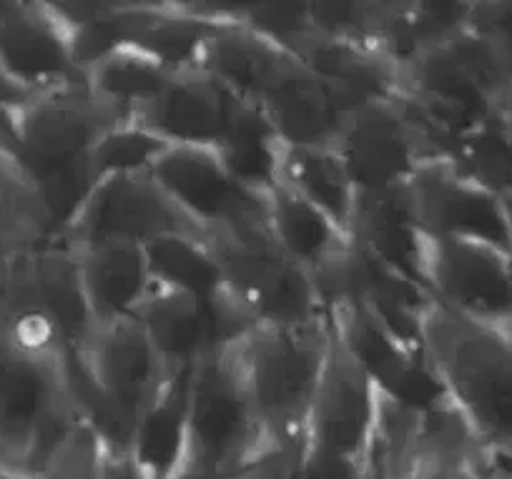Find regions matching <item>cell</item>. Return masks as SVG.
<instances>
[{
  "label": "cell",
  "mask_w": 512,
  "mask_h": 479,
  "mask_svg": "<svg viewBox=\"0 0 512 479\" xmlns=\"http://www.w3.org/2000/svg\"><path fill=\"white\" fill-rule=\"evenodd\" d=\"M149 176L209 239L267 229V199L241 186L216 148L169 146Z\"/></svg>",
  "instance_id": "9c48e42d"
},
{
  "label": "cell",
  "mask_w": 512,
  "mask_h": 479,
  "mask_svg": "<svg viewBox=\"0 0 512 479\" xmlns=\"http://www.w3.org/2000/svg\"><path fill=\"white\" fill-rule=\"evenodd\" d=\"M362 479H392L390 464H387V457H384V449H382V444H379L377 432H374L372 444H369L367 459H364Z\"/></svg>",
  "instance_id": "f35d334b"
},
{
  "label": "cell",
  "mask_w": 512,
  "mask_h": 479,
  "mask_svg": "<svg viewBox=\"0 0 512 479\" xmlns=\"http://www.w3.org/2000/svg\"><path fill=\"white\" fill-rule=\"evenodd\" d=\"M505 329H507V332H510V337H512V319H510V324H507Z\"/></svg>",
  "instance_id": "bcb514c9"
},
{
  "label": "cell",
  "mask_w": 512,
  "mask_h": 479,
  "mask_svg": "<svg viewBox=\"0 0 512 479\" xmlns=\"http://www.w3.org/2000/svg\"><path fill=\"white\" fill-rule=\"evenodd\" d=\"M76 367L131 427L171 379L139 319L93 324Z\"/></svg>",
  "instance_id": "4fadbf2b"
},
{
  "label": "cell",
  "mask_w": 512,
  "mask_h": 479,
  "mask_svg": "<svg viewBox=\"0 0 512 479\" xmlns=\"http://www.w3.org/2000/svg\"><path fill=\"white\" fill-rule=\"evenodd\" d=\"M422 349L480 447L472 467L485 479H512L510 332L432 299L422 316Z\"/></svg>",
  "instance_id": "6da1fadb"
},
{
  "label": "cell",
  "mask_w": 512,
  "mask_h": 479,
  "mask_svg": "<svg viewBox=\"0 0 512 479\" xmlns=\"http://www.w3.org/2000/svg\"><path fill=\"white\" fill-rule=\"evenodd\" d=\"M169 143L141 123H116L108 128L88 153V169L93 181L113 176H149Z\"/></svg>",
  "instance_id": "4dcf8cb0"
},
{
  "label": "cell",
  "mask_w": 512,
  "mask_h": 479,
  "mask_svg": "<svg viewBox=\"0 0 512 479\" xmlns=\"http://www.w3.org/2000/svg\"><path fill=\"white\" fill-rule=\"evenodd\" d=\"M349 239L427 291L422 276L425 231L417 224L407 186L387 194L357 196Z\"/></svg>",
  "instance_id": "7402d4cb"
},
{
  "label": "cell",
  "mask_w": 512,
  "mask_h": 479,
  "mask_svg": "<svg viewBox=\"0 0 512 479\" xmlns=\"http://www.w3.org/2000/svg\"><path fill=\"white\" fill-rule=\"evenodd\" d=\"M299 63L332 91L344 113L405 96V76L382 51L359 43L312 36L297 53Z\"/></svg>",
  "instance_id": "e0dca14e"
},
{
  "label": "cell",
  "mask_w": 512,
  "mask_h": 479,
  "mask_svg": "<svg viewBox=\"0 0 512 479\" xmlns=\"http://www.w3.org/2000/svg\"><path fill=\"white\" fill-rule=\"evenodd\" d=\"M0 464H8V462H6V459H3V457H0Z\"/></svg>",
  "instance_id": "7dc6e473"
},
{
  "label": "cell",
  "mask_w": 512,
  "mask_h": 479,
  "mask_svg": "<svg viewBox=\"0 0 512 479\" xmlns=\"http://www.w3.org/2000/svg\"><path fill=\"white\" fill-rule=\"evenodd\" d=\"M402 76V101L440 161H447L465 133L497 116L512 93L510 73L490 43L472 28L447 46L422 53Z\"/></svg>",
  "instance_id": "7a4b0ae2"
},
{
  "label": "cell",
  "mask_w": 512,
  "mask_h": 479,
  "mask_svg": "<svg viewBox=\"0 0 512 479\" xmlns=\"http://www.w3.org/2000/svg\"><path fill=\"white\" fill-rule=\"evenodd\" d=\"M174 73L139 48H121L86 71L88 91L116 116L118 123L139 121L164 93Z\"/></svg>",
  "instance_id": "484cf974"
},
{
  "label": "cell",
  "mask_w": 512,
  "mask_h": 479,
  "mask_svg": "<svg viewBox=\"0 0 512 479\" xmlns=\"http://www.w3.org/2000/svg\"><path fill=\"white\" fill-rule=\"evenodd\" d=\"M236 98L201 71L171 78L159 98L139 116L144 128L169 146L219 148Z\"/></svg>",
  "instance_id": "ac0fdd59"
},
{
  "label": "cell",
  "mask_w": 512,
  "mask_h": 479,
  "mask_svg": "<svg viewBox=\"0 0 512 479\" xmlns=\"http://www.w3.org/2000/svg\"><path fill=\"white\" fill-rule=\"evenodd\" d=\"M327 347L329 316L312 327H254L226 349L274 447L304 442Z\"/></svg>",
  "instance_id": "3957f363"
},
{
  "label": "cell",
  "mask_w": 512,
  "mask_h": 479,
  "mask_svg": "<svg viewBox=\"0 0 512 479\" xmlns=\"http://www.w3.org/2000/svg\"><path fill=\"white\" fill-rule=\"evenodd\" d=\"M176 479H246V474H241V477H196V474H179Z\"/></svg>",
  "instance_id": "ee69618b"
},
{
  "label": "cell",
  "mask_w": 512,
  "mask_h": 479,
  "mask_svg": "<svg viewBox=\"0 0 512 479\" xmlns=\"http://www.w3.org/2000/svg\"><path fill=\"white\" fill-rule=\"evenodd\" d=\"M116 116L96 101L88 83L33 96L13 121V151L33 181L88 161L98 138Z\"/></svg>",
  "instance_id": "30bf717a"
},
{
  "label": "cell",
  "mask_w": 512,
  "mask_h": 479,
  "mask_svg": "<svg viewBox=\"0 0 512 479\" xmlns=\"http://www.w3.org/2000/svg\"><path fill=\"white\" fill-rule=\"evenodd\" d=\"M0 76L28 96L86 83L51 3L0 0Z\"/></svg>",
  "instance_id": "5bb4252c"
},
{
  "label": "cell",
  "mask_w": 512,
  "mask_h": 479,
  "mask_svg": "<svg viewBox=\"0 0 512 479\" xmlns=\"http://www.w3.org/2000/svg\"><path fill=\"white\" fill-rule=\"evenodd\" d=\"M239 26L277 43L292 56L314 36L309 3H241Z\"/></svg>",
  "instance_id": "d6a6232c"
},
{
  "label": "cell",
  "mask_w": 512,
  "mask_h": 479,
  "mask_svg": "<svg viewBox=\"0 0 512 479\" xmlns=\"http://www.w3.org/2000/svg\"><path fill=\"white\" fill-rule=\"evenodd\" d=\"M284 148L262 108L236 101L224 141L216 151L241 186L267 199L279 186Z\"/></svg>",
  "instance_id": "d4e9b609"
},
{
  "label": "cell",
  "mask_w": 512,
  "mask_h": 479,
  "mask_svg": "<svg viewBox=\"0 0 512 479\" xmlns=\"http://www.w3.org/2000/svg\"><path fill=\"white\" fill-rule=\"evenodd\" d=\"M452 479H485V477H482L472 464H460V467L455 469V474H452Z\"/></svg>",
  "instance_id": "b9f144b4"
},
{
  "label": "cell",
  "mask_w": 512,
  "mask_h": 479,
  "mask_svg": "<svg viewBox=\"0 0 512 479\" xmlns=\"http://www.w3.org/2000/svg\"><path fill=\"white\" fill-rule=\"evenodd\" d=\"M500 113H502V121H505V126H507V133H510V138H512V93L507 96L505 106H502Z\"/></svg>",
  "instance_id": "7bdbcfd3"
},
{
  "label": "cell",
  "mask_w": 512,
  "mask_h": 479,
  "mask_svg": "<svg viewBox=\"0 0 512 479\" xmlns=\"http://www.w3.org/2000/svg\"><path fill=\"white\" fill-rule=\"evenodd\" d=\"M16 251H21V246H13V244H8V241L0 239V274L6 271L8 264H11V259L16 256Z\"/></svg>",
  "instance_id": "60d3db41"
},
{
  "label": "cell",
  "mask_w": 512,
  "mask_h": 479,
  "mask_svg": "<svg viewBox=\"0 0 512 479\" xmlns=\"http://www.w3.org/2000/svg\"><path fill=\"white\" fill-rule=\"evenodd\" d=\"M505 211H507V221H510V231H512V199H505Z\"/></svg>",
  "instance_id": "f6af8a7d"
},
{
  "label": "cell",
  "mask_w": 512,
  "mask_h": 479,
  "mask_svg": "<svg viewBox=\"0 0 512 479\" xmlns=\"http://www.w3.org/2000/svg\"><path fill=\"white\" fill-rule=\"evenodd\" d=\"M93 479H149V474L141 469L131 452H113L108 449L106 459H103L101 469Z\"/></svg>",
  "instance_id": "74e56055"
},
{
  "label": "cell",
  "mask_w": 512,
  "mask_h": 479,
  "mask_svg": "<svg viewBox=\"0 0 512 479\" xmlns=\"http://www.w3.org/2000/svg\"><path fill=\"white\" fill-rule=\"evenodd\" d=\"M78 266L93 324L136 319L154 291L144 246L101 244L81 249Z\"/></svg>",
  "instance_id": "44dd1931"
},
{
  "label": "cell",
  "mask_w": 512,
  "mask_h": 479,
  "mask_svg": "<svg viewBox=\"0 0 512 479\" xmlns=\"http://www.w3.org/2000/svg\"><path fill=\"white\" fill-rule=\"evenodd\" d=\"M136 319L171 377L226 352L236 339L256 327L229 291L214 299H201L156 286Z\"/></svg>",
  "instance_id": "8fae6325"
},
{
  "label": "cell",
  "mask_w": 512,
  "mask_h": 479,
  "mask_svg": "<svg viewBox=\"0 0 512 479\" xmlns=\"http://www.w3.org/2000/svg\"><path fill=\"white\" fill-rule=\"evenodd\" d=\"M387 13H390V3H367V0L309 3V21H312L314 36L329 38V41L359 43V46L377 48V51Z\"/></svg>",
  "instance_id": "1f68e13d"
},
{
  "label": "cell",
  "mask_w": 512,
  "mask_h": 479,
  "mask_svg": "<svg viewBox=\"0 0 512 479\" xmlns=\"http://www.w3.org/2000/svg\"><path fill=\"white\" fill-rule=\"evenodd\" d=\"M412 211L427 236L465 239L512 254L505 201L457 174L445 161H430L407 184Z\"/></svg>",
  "instance_id": "9a60e30c"
},
{
  "label": "cell",
  "mask_w": 512,
  "mask_h": 479,
  "mask_svg": "<svg viewBox=\"0 0 512 479\" xmlns=\"http://www.w3.org/2000/svg\"><path fill=\"white\" fill-rule=\"evenodd\" d=\"M164 236L209 239L151 176L98 181L73 224L58 239L76 251L101 244L149 246Z\"/></svg>",
  "instance_id": "ba28073f"
},
{
  "label": "cell",
  "mask_w": 512,
  "mask_h": 479,
  "mask_svg": "<svg viewBox=\"0 0 512 479\" xmlns=\"http://www.w3.org/2000/svg\"><path fill=\"white\" fill-rule=\"evenodd\" d=\"M267 229L277 249L312 276L349 246L342 226L282 184L267 196Z\"/></svg>",
  "instance_id": "cb8c5ba5"
},
{
  "label": "cell",
  "mask_w": 512,
  "mask_h": 479,
  "mask_svg": "<svg viewBox=\"0 0 512 479\" xmlns=\"http://www.w3.org/2000/svg\"><path fill=\"white\" fill-rule=\"evenodd\" d=\"M108 447L101 434L83 417L76 419L51 457L38 469L41 479H93L106 459Z\"/></svg>",
  "instance_id": "836d02e7"
},
{
  "label": "cell",
  "mask_w": 512,
  "mask_h": 479,
  "mask_svg": "<svg viewBox=\"0 0 512 479\" xmlns=\"http://www.w3.org/2000/svg\"><path fill=\"white\" fill-rule=\"evenodd\" d=\"M279 184L317 206L349 234L357 189L337 148H284Z\"/></svg>",
  "instance_id": "4316f807"
},
{
  "label": "cell",
  "mask_w": 512,
  "mask_h": 479,
  "mask_svg": "<svg viewBox=\"0 0 512 479\" xmlns=\"http://www.w3.org/2000/svg\"><path fill=\"white\" fill-rule=\"evenodd\" d=\"M422 276L435 301L475 322L507 327L512 319V254L465 239L425 234Z\"/></svg>",
  "instance_id": "7c38bea8"
},
{
  "label": "cell",
  "mask_w": 512,
  "mask_h": 479,
  "mask_svg": "<svg viewBox=\"0 0 512 479\" xmlns=\"http://www.w3.org/2000/svg\"><path fill=\"white\" fill-rule=\"evenodd\" d=\"M379 419V389L329 327L322 377L309 412L304 442L327 452L364 457Z\"/></svg>",
  "instance_id": "2e32d148"
},
{
  "label": "cell",
  "mask_w": 512,
  "mask_h": 479,
  "mask_svg": "<svg viewBox=\"0 0 512 479\" xmlns=\"http://www.w3.org/2000/svg\"><path fill=\"white\" fill-rule=\"evenodd\" d=\"M470 28L490 43L512 78V0L472 3Z\"/></svg>",
  "instance_id": "e575fe53"
},
{
  "label": "cell",
  "mask_w": 512,
  "mask_h": 479,
  "mask_svg": "<svg viewBox=\"0 0 512 479\" xmlns=\"http://www.w3.org/2000/svg\"><path fill=\"white\" fill-rule=\"evenodd\" d=\"M0 479H41V477L28 472V469L13 467V464H0Z\"/></svg>",
  "instance_id": "ab89813d"
},
{
  "label": "cell",
  "mask_w": 512,
  "mask_h": 479,
  "mask_svg": "<svg viewBox=\"0 0 512 479\" xmlns=\"http://www.w3.org/2000/svg\"><path fill=\"white\" fill-rule=\"evenodd\" d=\"M0 239L21 249L53 239L36 181L6 143H0Z\"/></svg>",
  "instance_id": "f1b7e54d"
},
{
  "label": "cell",
  "mask_w": 512,
  "mask_h": 479,
  "mask_svg": "<svg viewBox=\"0 0 512 479\" xmlns=\"http://www.w3.org/2000/svg\"><path fill=\"white\" fill-rule=\"evenodd\" d=\"M334 148L357 196L405 189L422 166L440 161L402 98L349 113Z\"/></svg>",
  "instance_id": "52a82bcc"
},
{
  "label": "cell",
  "mask_w": 512,
  "mask_h": 479,
  "mask_svg": "<svg viewBox=\"0 0 512 479\" xmlns=\"http://www.w3.org/2000/svg\"><path fill=\"white\" fill-rule=\"evenodd\" d=\"M277 449L256 414L229 352L191 372L189 447L184 474L241 477Z\"/></svg>",
  "instance_id": "5b68a950"
},
{
  "label": "cell",
  "mask_w": 512,
  "mask_h": 479,
  "mask_svg": "<svg viewBox=\"0 0 512 479\" xmlns=\"http://www.w3.org/2000/svg\"><path fill=\"white\" fill-rule=\"evenodd\" d=\"M387 464H390L392 479H452L457 469L455 464L430 457V454H405V457Z\"/></svg>",
  "instance_id": "8d00e7d4"
},
{
  "label": "cell",
  "mask_w": 512,
  "mask_h": 479,
  "mask_svg": "<svg viewBox=\"0 0 512 479\" xmlns=\"http://www.w3.org/2000/svg\"><path fill=\"white\" fill-rule=\"evenodd\" d=\"M299 58L244 26H226L201 56L199 71L214 78L236 101L262 106L264 96Z\"/></svg>",
  "instance_id": "ffe728a7"
},
{
  "label": "cell",
  "mask_w": 512,
  "mask_h": 479,
  "mask_svg": "<svg viewBox=\"0 0 512 479\" xmlns=\"http://www.w3.org/2000/svg\"><path fill=\"white\" fill-rule=\"evenodd\" d=\"M73 357L23 347L0 334V457L38 474L81 417Z\"/></svg>",
  "instance_id": "277c9868"
},
{
  "label": "cell",
  "mask_w": 512,
  "mask_h": 479,
  "mask_svg": "<svg viewBox=\"0 0 512 479\" xmlns=\"http://www.w3.org/2000/svg\"><path fill=\"white\" fill-rule=\"evenodd\" d=\"M364 459H367V454L364 457H347V454L327 452V449L302 442L294 479H362Z\"/></svg>",
  "instance_id": "d590c367"
},
{
  "label": "cell",
  "mask_w": 512,
  "mask_h": 479,
  "mask_svg": "<svg viewBox=\"0 0 512 479\" xmlns=\"http://www.w3.org/2000/svg\"><path fill=\"white\" fill-rule=\"evenodd\" d=\"M191 372L174 374L154 402L136 419L131 449L149 479H176L184 474L189 447Z\"/></svg>",
  "instance_id": "603a6c76"
},
{
  "label": "cell",
  "mask_w": 512,
  "mask_h": 479,
  "mask_svg": "<svg viewBox=\"0 0 512 479\" xmlns=\"http://www.w3.org/2000/svg\"><path fill=\"white\" fill-rule=\"evenodd\" d=\"M209 246L224 271L226 289L256 327H312L327 322V304L314 276L277 249L269 229L211 236Z\"/></svg>",
  "instance_id": "8992f818"
},
{
  "label": "cell",
  "mask_w": 512,
  "mask_h": 479,
  "mask_svg": "<svg viewBox=\"0 0 512 479\" xmlns=\"http://www.w3.org/2000/svg\"><path fill=\"white\" fill-rule=\"evenodd\" d=\"M445 164L497 199H512V138L502 113L465 133L452 146Z\"/></svg>",
  "instance_id": "f546056e"
},
{
  "label": "cell",
  "mask_w": 512,
  "mask_h": 479,
  "mask_svg": "<svg viewBox=\"0 0 512 479\" xmlns=\"http://www.w3.org/2000/svg\"><path fill=\"white\" fill-rule=\"evenodd\" d=\"M259 108L287 148H334L347 118L332 91L302 63L274 83Z\"/></svg>",
  "instance_id": "d6986e66"
},
{
  "label": "cell",
  "mask_w": 512,
  "mask_h": 479,
  "mask_svg": "<svg viewBox=\"0 0 512 479\" xmlns=\"http://www.w3.org/2000/svg\"><path fill=\"white\" fill-rule=\"evenodd\" d=\"M146 264L156 289L214 299L226 294V279L209 239L199 236H164L144 246Z\"/></svg>",
  "instance_id": "83f0119b"
}]
</instances>
